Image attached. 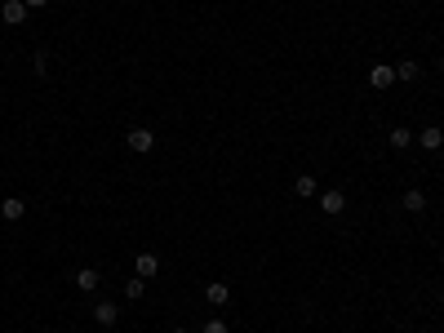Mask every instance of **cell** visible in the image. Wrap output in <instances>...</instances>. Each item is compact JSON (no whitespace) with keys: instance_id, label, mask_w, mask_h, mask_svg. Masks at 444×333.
I'll use <instances>...</instances> for the list:
<instances>
[{"instance_id":"cell-2","label":"cell","mask_w":444,"mask_h":333,"mask_svg":"<svg viewBox=\"0 0 444 333\" xmlns=\"http://www.w3.org/2000/svg\"><path fill=\"white\" fill-rule=\"evenodd\" d=\"M27 14H32V9H27L23 0H0V18H5V27H23Z\"/></svg>"},{"instance_id":"cell-18","label":"cell","mask_w":444,"mask_h":333,"mask_svg":"<svg viewBox=\"0 0 444 333\" xmlns=\"http://www.w3.org/2000/svg\"><path fill=\"white\" fill-rule=\"evenodd\" d=\"M174 333H191V329H174Z\"/></svg>"},{"instance_id":"cell-12","label":"cell","mask_w":444,"mask_h":333,"mask_svg":"<svg viewBox=\"0 0 444 333\" xmlns=\"http://www.w3.org/2000/svg\"><path fill=\"white\" fill-rule=\"evenodd\" d=\"M294 196L298 200H311V196H316V178H311V174H298L294 178Z\"/></svg>"},{"instance_id":"cell-15","label":"cell","mask_w":444,"mask_h":333,"mask_svg":"<svg viewBox=\"0 0 444 333\" xmlns=\"http://www.w3.org/2000/svg\"><path fill=\"white\" fill-rule=\"evenodd\" d=\"M143 293H147V280H143V275H129V280H125V298H129V302H138Z\"/></svg>"},{"instance_id":"cell-8","label":"cell","mask_w":444,"mask_h":333,"mask_svg":"<svg viewBox=\"0 0 444 333\" xmlns=\"http://www.w3.org/2000/svg\"><path fill=\"white\" fill-rule=\"evenodd\" d=\"M23 214H27V200H18V196H5V200H0V218H5V222H18Z\"/></svg>"},{"instance_id":"cell-10","label":"cell","mask_w":444,"mask_h":333,"mask_svg":"<svg viewBox=\"0 0 444 333\" xmlns=\"http://www.w3.org/2000/svg\"><path fill=\"white\" fill-rule=\"evenodd\" d=\"M205 298H209L213 307H226V302H231V284H226V280H213L209 289H205Z\"/></svg>"},{"instance_id":"cell-1","label":"cell","mask_w":444,"mask_h":333,"mask_svg":"<svg viewBox=\"0 0 444 333\" xmlns=\"http://www.w3.org/2000/svg\"><path fill=\"white\" fill-rule=\"evenodd\" d=\"M125 142H129V151H138V156H147L151 147H156V133H151L147 125H134L125 133Z\"/></svg>"},{"instance_id":"cell-11","label":"cell","mask_w":444,"mask_h":333,"mask_svg":"<svg viewBox=\"0 0 444 333\" xmlns=\"http://www.w3.org/2000/svg\"><path fill=\"white\" fill-rule=\"evenodd\" d=\"M134 271L143 275V280H151V275H160V258L156 253H138V262H134Z\"/></svg>"},{"instance_id":"cell-19","label":"cell","mask_w":444,"mask_h":333,"mask_svg":"<svg viewBox=\"0 0 444 333\" xmlns=\"http://www.w3.org/2000/svg\"><path fill=\"white\" fill-rule=\"evenodd\" d=\"M0 249H5V240H0Z\"/></svg>"},{"instance_id":"cell-7","label":"cell","mask_w":444,"mask_h":333,"mask_svg":"<svg viewBox=\"0 0 444 333\" xmlns=\"http://www.w3.org/2000/svg\"><path fill=\"white\" fill-rule=\"evenodd\" d=\"M400 209L404 214H422V209H427V192H422V187H409V192L400 196Z\"/></svg>"},{"instance_id":"cell-17","label":"cell","mask_w":444,"mask_h":333,"mask_svg":"<svg viewBox=\"0 0 444 333\" xmlns=\"http://www.w3.org/2000/svg\"><path fill=\"white\" fill-rule=\"evenodd\" d=\"M23 5H27V9H45V5H49V0H23Z\"/></svg>"},{"instance_id":"cell-3","label":"cell","mask_w":444,"mask_h":333,"mask_svg":"<svg viewBox=\"0 0 444 333\" xmlns=\"http://www.w3.org/2000/svg\"><path fill=\"white\" fill-rule=\"evenodd\" d=\"M116 320H120L116 302H93V325L98 329H116Z\"/></svg>"},{"instance_id":"cell-16","label":"cell","mask_w":444,"mask_h":333,"mask_svg":"<svg viewBox=\"0 0 444 333\" xmlns=\"http://www.w3.org/2000/svg\"><path fill=\"white\" fill-rule=\"evenodd\" d=\"M200 333H231V329H226V320L213 316V320H205V329H200Z\"/></svg>"},{"instance_id":"cell-4","label":"cell","mask_w":444,"mask_h":333,"mask_svg":"<svg viewBox=\"0 0 444 333\" xmlns=\"http://www.w3.org/2000/svg\"><path fill=\"white\" fill-rule=\"evenodd\" d=\"M413 142H418L422 151H440V147H444V129L427 125V129H418V133H413Z\"/></svg>"},{"instance_id":"cell-13","label":"cell","mask_w":444,"mask_h":333,"mask_svg":"<svg viewBox=\"0 0 444 333\" xmlns=\"http://www.w3.org/2000/svg\"><path fill=\"white\" fill-rule=\"evenodd\" d=\"M418 76H422V67H418V62H409V58H404V62H395V80L413 84V80H418Z\"/></svg>"},{"instance_id":"cell-5","label":"cell","mask_w":444,"mask_h":333,"mask_svg":"<svg viewBox=\"0 0 444 333\" xmlns=\"http://www.w3.org/2000/svg\"><path fill=\"white\" fill-rule=\"evenodd\" d=\"M369 84H373V89H391V84H395V67L391 62L369 67Z\"/></svg>"},{"instance_id":"cell-9","label":"cell","mask_w":444,"mask_h":333,"mask_svg":"<svg viewBox=\"0 0 444 333\" xmlns=\"http://www.w3.org/2000/svg\"><path fill=\"white\" fill-rule=\"evenodd\" d=\"M71 280H75V289H80V293H93V289H98V284H102V275L93 271V266H80V271H75Z\"/></svg>"},{"instance_id":"cell-6","label":"cell","mask_w":444,"mask_h":333,"mask_svg":"<svg viewBox=\"0 0 444 333\" xmlns=\"http://www.w3.org/2000/svg\"><path fill=\"white\" fill-rule=\"evenodd\" d=\"M320 209H325L329 218H338V214H342V209H347V192H338V187H329V192L320 196Z\"/></svg>"},{"instance_id":"cell-14","label":"cell","mask_w":444,"mask_h":333,"mask_svg":"<svg viewBox=\"0 0 444 333\" xmlns=\"http://www.w3.org/2000/svg\"><path fill=\"white\" fill-rule=\"evenodd\" d=\"M386 142H391V147H395V151H404V147H413V129H404V125H400V129H391V133H386Z\"/></svg>"}]
</instances>
